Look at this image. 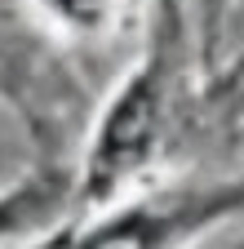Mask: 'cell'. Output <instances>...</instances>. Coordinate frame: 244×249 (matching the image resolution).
<instances>
[{
    "instance_id": "obj_1",
    "label": "cell",
    "mask_w": 244,
    "mask_h": 249,
    "mask_svg": "<svg viewBox=\"0 0 244 249\" xmlns=\"http://www.w3.org/2000/svg\"><path fill=\"white\" fill-rule=\"evenodd\" d=\"M151 124H156V93H151L146 80H138L125 98H120V107L111 111L107 129H102V142H98V156H94L98 187H111L120 174H129L142 160Z\"/></svg>"
},
{
    "instance_id": "obj_2",
    "label": "cell",
    "mask_w": 244,
    "mask_h": 249,
    "mask_svg": "<svg viewBox=\"0 0 244 249\" xmlns=\"http://www.w3.org/2000/svg\"><path fill=\"white\" fill-rule=\"evenodd\" d=\"M63 5H71V9H80V5H94V0H63Z\"/></svg>"
}]
</instances>
